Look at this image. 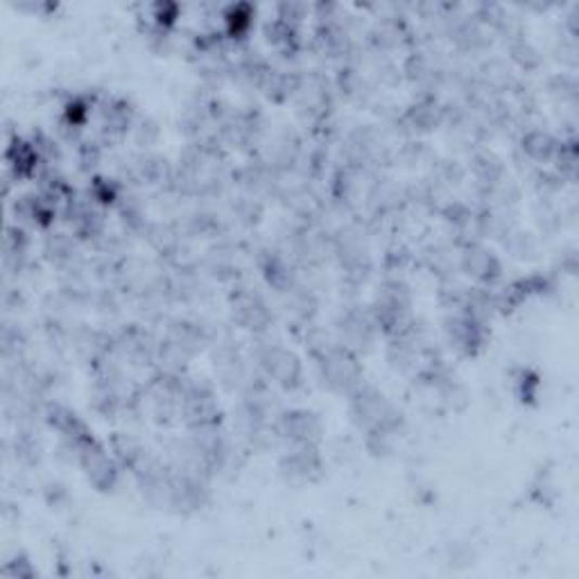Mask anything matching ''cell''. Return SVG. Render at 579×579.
I'll return each instance as SVG.
<instances>
[{
  "label": "cell",
  "instance_id": "cell-4",
  "mask_svg": "<svg viewBox=\"0 0 579 579\" xmlns=\"http://www.w3.org/2000/svg\"><path fill=\"white\" fill-rule=\"evenodd\" d=\"M443 335L460 356H476L485 345V322L468 308H460L443 322Z\"/></svg>",
  "mask_w": 579,
  "mask_h": 579
},
{
  "label": "cell",
  "instance_id": "cell-3",
  "mask_svg": "<svg viewBox=\"0 0 579 579\" xmlns=\"http://www.w3.org/2000/svg\"><path fill=\"white\" fill-rule=\"evenodd\" d=\"M258 366L270 383L285 391H297L304 385L301 358L283 345H268L258 353Z\"/></svg>",
  "mask_w": 579,
  "mask_h": 579
},
{
  "label": "cell",
  "instance_id": "cell-9",
  "mask_svg": "<svg viewBox=\"0 0 579 579\" xmlns=\"http://www.w3.org/2000/svg\"><path fill=\"white\" fill-rule=\"evenodd\" d=\"M460 268L462 272L480 285H493L503 276V262L498 254L480 243H468L460 254Z\"/></svg>",
  "mask_w": 579,
  "mask_h": 579
},
{
  "label": "cell",
  "instance_id": "cell-11",
  "mask_svg": "<svg viewBox=\"0 0 579 579\" xmlns=\"http://www.w3.org/2000/svg\"><path fill=\"white\" fill-rule=\"evenodd\" d=\"M523 152L528 154V159L545 166L552 164L555 159H559L564 147L559 145V141L550 134V131L543 129H530L528 134L523 137Z\"/></svg>",
  "mask_w": 579,
  "mask_h": 579
},
{
  "label": "cell",
  "instance_id": "cell-6",
  "mask_svg": "<svg viewBox=\"0 0 579 579\" xmlns=\"http://www.w3.org/2000/svg\"><path fill=\"white\" fill-rule=\"evenodd\" d=\"M73 453L77 455V462H80L82 471L87 473L89 483L98 491H112L116 487L118 476H120L118 464H116V460L110 458V453L104 451L93 437L82 441Z\"/></svg>",
  "mask_w": 579,
  "mask_h": 579
},
{
  "label": "cell",
  "instance_id": "cell-1",
  "mask_svg": "<svg viewBox=\"0 0 579 579\" xmlns=\"http://www.w3.org/2000/svg\"><path fill=\"white\" fill-rule=\"evenodd\" d=\"M351 416L370 437H391L399 430V410L376 387L362 385L351 397Z\"/></svg>",
  "mask_w": 579,
  "mask_h": 579
},
{
  "label": "cell",
  "instance_id": "cell-7",
  "mask_svg": "<svg viewBox=\"0 0 579 579\" xmlns=\"http://www.w3.org/2000/svg\"><path fill=\"white\" fill-rule=\"evenodd\" d=\"M276 433L290 446H318L322 441V419L308 408L285 410L276 421Z\"/></svg>",
  "mask_w": 579,
  "mask_h": 579
},
{
  "label": "cell",
  "instance_id": "cell-5",
  "mask_svg": "<svg viewBox=\"0 0 579 579\" xmlns=\"http://www.w3.org/2000/svg\"><path fill=\"white\" fill-rule=\"evenodd\" d=\"M381 333V326L374 318L372 308L370 310H358L351 308L342 314L337 322V335L339 345L347 347L353 353H364L374 347L376 335Z\"/></svg>",
  "mask_w": 579,
  "mask_h": 579
},
{
  "label": "cell",
  "instance_id": "cell-10",
  "mask_svg": "<svg viewBox=\"0 0 579 579\" xmlns=\"http://www.w3.org/2000/svg\"><path fill=\"white\" fill-rule=\"evenodd\" d=\"M281 476L287 483L306 485L320 476L322 471V455L318 446H293L287 455L281 460Z\"/></svg>",
  "mask_w": 579,
  "mask_h": 579
},
{
  "label": "cell",
  "instance_id": "cell-2",
  "mask_svg": "<svg viewBox=\"0 0 579 579\" xmlns=\"http://www.w3.org/2000/svg\"><path fill=\"white\" fill-rule=\"evenodd\" d=\"M318 372H320L322 385L329 391L339 394V397H347V399L364 385L362 381L364 372L358 360V353L349 351L342 345H329L320 351Z\"/></svg>",
  "mask_w": 579,
  "mask_h": 579
},
{
  "label": "cell",
  "instance_id": "cell-8",
  "mask_svg": "<svg viewBox=\"0 0 579 579\" xmlns=\"http://www.w3.org/2000/svg\"><path fill=\"white\" fill-rule=\"evenodd\" d=\"M231 310H233V320L241 324V329L256 333V335L266 333L274 322L272 308L266 301V297L247 287H241L239 293H233Z\"/></svg>",
  "mask_w": 579,
  "mask_h": 579
}]
</instances>
